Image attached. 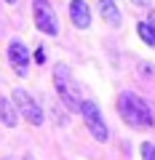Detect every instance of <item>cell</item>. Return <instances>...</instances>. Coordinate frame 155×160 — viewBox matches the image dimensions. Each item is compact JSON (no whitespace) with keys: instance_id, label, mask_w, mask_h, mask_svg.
<instances>
[{"instance_id":"obj_1","label":"cell","mask_w":155,"mask_h":160,"mask_svg":"<svg viewBox=\"0 0 155 160\" xmlns=\"http://www.w3.org/2000/svg\"><path fill=\"white\" fill-rule=\"evenodd\" d=\"M118 112L134 128H147L150 126V104L131 91H123L118 96Z\"/></svg>"},{"instance_id":"obj_2","label":"cell","mask_w":155,"mask_h":160,"mask_svg":"<svg viewBox=\"0 0 155 160\" xmlns=\"http://www.w3.org/2000/svg\"><path fill=\"white\" fill-rule=\"evenodd\" d=\"M54 86H56V93H59V99H62V104L70 112H80L83 99L75 91V83H72V75H70L67 64H56V67H54Z\"/></svg>"},{"instance_id":"obj_3","label":"cell","mask_w":155,"mask_h":160,"mask_svg":"<svg viewBox=\"0 0 155 160\" xmlns=\"http://www.w3.org/2000/svg\"><path fill=\"white\" fill-rule=\"evenodd\" d=\"M11 102H13V107H16V112L22 115L24 120H27L29 126H43V120H46V115H43L40 104L35 102V99L29 96V93L24 91V88H16V91H13Z\"/></svg>"},{"instance_id":"obj_4","label":"cell","mask_w":155,"mask_h":160,"mask_svg":"<svg viewBox=\"0 0 155 160\" xmlns=\"http://www.w3.org/2000/svg\"><path fill=\"white\" fill-rule=\"evenodd\" d=\"M32 16H35V27L43 35H48V38L59 35V22H56V13H54V6L48 0H32Z\"/></svg>"},{"instance_id":"obj_5","label":"cell","mask_w":155,"mask_h":160,"mask_svg":"<svg viewBox=\"0 0 155 160\" xmlns=\"http://www.w3.org/2000/svg\"><path fill=\"white\" fill-rule=\"evenodd\" d=\"M80 112H83V120H86V126H88V131H91V136L96 139V142H107V126H104L102 115H99L96 102L83 99V102H80Z\"/></svg>"},{"instance_id":"obj_6","label":"cell","mask_w":155,"mask_h":160,"mask_svg":"<svg viewBox=\"0 0 155 160\" xmlns=\"http://www.w3.org/2000/svg\"><path fill=\"white\" fill-rule=\"evenodd\" d=\"M8 62H11L13 72L19 78L27 75V67H29V53H27V46H24L22 40H11L8 43Z\"/></svg>"},{"instance_id":"obj_7","label":"cell","mask_w":155,"mask_h":160,"mask_svg":"<svg viewBox=\"0 0 155 160\" xmlns=\"http://www.w3.org/2000/svg\"><path fill=\"white\" fill-rule=\"evenodd\" d=\"M70 19L78 29H88L91 27V8L83 3V0H72L70 3Z\"/></svg>"},{"instance_id":"obj_8","label":"cell","mask_w":155,"mask_h":160,"mask_svg":"<svg viewBox=\"0 0 155 160\" xmlns=\"http://www.w3.org/2000/svg\"><path fill=\"white\" fill-rule=\"evenodd\" d=\"M0 123H3L6 128H13L19 123L16 107H13V102H11V99H6V96H0Z\"/></svg>"},{"instance_id":"obj_9","label":"cell","mask_w":155,"mask_h":160,"mask_svg":"<svg viewBox=\"0 0 155 160\" xmlns=\"http://www.w3.org/2000/svg\"><path fill=\"white\" fill-rule=\"evenodd\" d=\"M99 11H102V16H104L107 24H112V27L121 24V11L115 6V0H99Z\"/></svg>"},{"instance_id":"obj_10","label":"cell","mask_w":155,"mask_h":160,"mask_svg":"<svg viewBox=\"0 0 155 160\" xmlns=\"http://www.w3.org/2000/svg\"><path fill=\"white\" fill-rule=\"evenodd\" d=\"M139 38L144 40V43H147V46H155V35H152V29L147 27V22H139Z\"/></svg>"},{"instance_id":"obj_11","label":"cell","mask_w":155,"mask_h":160,"mask_svg":"<svg viewBox=\"0 0 155 160\" xmlns=\"http://www.w3.org/2000/svg\"><path fill=\"white\" fill-rule=\"evenodd\" d=\"M142 160H155V144L142 142Z\"/></svg>"},{"instance_id":"obj_12","label":"cell","mask_w":155,"mask_h":160,"mask_svg":"<svg viewBox=\"0 0 155 160\" xmlns=\"http://www.w3.org/2000/svg\"><path fill=\"white\" fill-rule=\"evenodd\" d=\"M35 62H38V64L46 62V53H43V48H38V51H35Z\"/></svg>"},{"instance_id":"obj_13","label":"cell","mask_w":155,"mask_h":160,"mask_svg":"<svg viewBox=\"0 0 155 160\" xmlns=\"http://www.w3.org/2000/svg\"><path fill=\"white\" fill-rule=\"evenodd\" d=\"M147 27H150V29H152V35H155V11H152V13H150V19H147Z\"/></svg>"},{"instance_id":"obj_14","label":"cell","mask_w":155,"mask_h":160,"mask_svg":"<svg viewBox=\"0 0 155 160\" xmlns=\"http://www.w3.org/2000/svg\"><path fill=\"white\" fill-rule=\"evenodd\" d=\"M150 126H155V104H150Z\"/></svg>"},{"instance_id":"obj_15","label":"cell","mask_w":155,"mask_h":160,"mask_svg":"<svg viewBox=\"0 0 155 160\" xmlns=\"http://www.w3.org/2000/svg\"><path fill=\"white\" fill-rule=\"evenodd\" d=\"M131 3H134V6H142V8L150 6V0H131Z\"/></svg>"},{"instance_id":"obj_16","label":"cell","mask_w":155,"mask_h":160,"mask_svg":"<svg viewBox=\"0 0 155 160\" xmlns=\"http://www.w3.org/2000/svg\"><path fill=\"white\" fill-rule=\"evenodd\" d=\"M3 160H16V158H3Z\"/></svg>"},{"instance_id":"obj_17","label":"cell","mask_w":155,"mask_h":160,"mask_svg":"<svg viewBox=\"0 0 155 160\" xmlns=\"http://www.w3.org/2000/svg\"><path fill=\"white\" fill-rule=\"evenodd\" d=\"M6 3H16V0H6Z\"/></svg>"}]
</instances>
